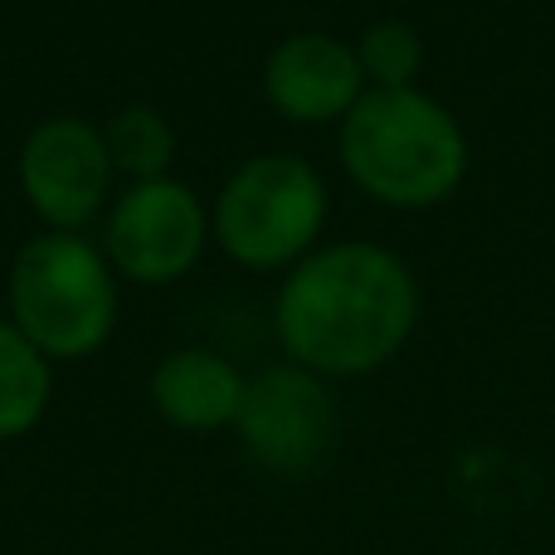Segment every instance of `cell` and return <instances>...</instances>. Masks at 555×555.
Wrapping results in <instances>:
<instances>
[{"mask_svg": "<svg viewBox=\"0 0 555 555\" xmlns=\"http://www.w3.org/2000/svg\"><path fill=\"white\" fill-rule=\"evenodd\" d=\"M420 287L380 244H336L297 263L278 293V336L312 375H365L414 332Z\"/></svg>", "mask_w": 555, "mask_h": 555, "instance_id": "cell-1", "label": "cell"}, {"mask_svg": "<svg viewBox=\"0 0 555 555\" xmlns=\"http://www.w3.org/2000/svg\"><path fill=\"white\" fill-rule=\"evenodd\" d=\"M341 166L365 195L395 210H424L459 191L468 142L449 107L420 88H371L346 113Z\"/></svg>", "mask_w": 555, "mask_h": 555, "instance_id": "cell-2", "label": "cell"}, {"mask_svg": "<svg viewBox=\"0 0 555 555\" xmlns=\"http://www.w3.org/2000/svg\"><path fill=\"white\" fill-rule=\"evenodd\" d=\"M10 307L39 356H88L117 322L113 273L78 234H39L20 249Z\"/></svg>", "mask_w": 555, "mask_h": 555, "instance_id": "cell-3", "label": "cell"}, {"mask_svg": "<svg viewBox=\"0 0 555 555\" xmlns=\"http://www.w3.org/2000/svg\"><path fill=\"white\" fill-rule=\"evenodd\" d=\"M326 220V185L297 156H259L220 195L215 234L244 269H283L307 254Z\"/></svg>", "mask_w": 555, "mask_h": 555, "instance_id": "cell-4", "label": "cell"}, {"mask_svg": "<svg viewBox=\"0 0 555 555\" xmlns=\"http://www.w3.org/2000/svg\"><path fill=\"white\" fill-rule=\"evenodd\" d=\"M234 429L259 468L278 478H307L336 443V400L312 371L283 365L249 380Z\"/></svg>", "mask_w": 555, "mask_h": 555, "instance_id": "cell-5", "label": "cell"}, {"mask_svg": "<svg viewBox=\"0 0 555 555\" xmlns=\"http://www.w3.org/2000/svg\"><path fill=\"white\" fill-rule=\"evenodd\" d=\"M205 215L176 181H142L117 201L107 224V254L137 283H171L201 259Z\"/></svg>", "mask_w": 555, "mask_h": 555, "instance_id": "cell-6", "label": "cell"}, {"mask_svg": "<svg viewBox=\"0 0 555 555\" xmlns=\"http://www.w3.org/2000/svg\"><path fill=\"white\" fill-rule=\"evenodd\" d=\"M107 176H113L107 142L88 122H74V117L44 122L25 142V156H20V181H25L29 205L49 224H59V234L93 220L107 195Z\"/></svg>", "mask_w": 555, "mask_h": 555, "instance_id": "cell-7", "label": "cell"}, {"mask_svg": "<svg viewBox=\"0 0 555 555\" xmlns=\"http://www.w3.org/2000/svg\"><path fill=\"white\" fill-rule=\"evenodd\" d=\"M361 59L332 35H293L269 54L263 88L293 122H332L361 103Z\"/></svg>", "mask_w": 555, "mask_h": 555, "instance_id": "cell-8", "label": "cell"}, {"mask_svg": "<svg viewBox=\"0 0 555 555\" xmlns=\"http://www.w3.org/2000/svg\"><path fill=\"white\" fill-rule=\"evenodd\" d=\"M244 375L234 371L224 356L210 351H176L162 361V371L152 375V400L176 429H224L240 420L244 404Z\"/></svg>", "mask_w": 555, "mask_h": 555, "instance_id": "cell-9", "label": "cell"}, {"mask_svg": "<svg viewBox=\"0 0 555 555\" xmlns=\"http://www.w3.org/2000/svg\"><path fill=\"white\" fill-rule=\"evenodd\" d=\"M49 404V365L20 326L0 322V439L35 429Z\"/></svg>", "mask_w": 555, "mask_h": 555, "instance_id": "cell-10", "label": "cell"}, {"mask_svg": "<svg viewBox=\"0 0 555 555\" xmlns=\"http://www.w3.org/2000/svg\"><path fill=\"white\" fill-rule=\"evenodd\" d=\"M103 142H107L113 166L132 171L137 181H162V171L176 156L171 127H166V117L152 113V107H127V113H117Z\"/></svg>", "mask_w": 555, "mask_h": 555, "instance_id": "cell-11", "label": "cell"}, {"mask_svg": "<svg viewBox=\"0 0 555 555\" xmlns=\"http://www.w3.org/2000/svg\"><path fill=\"white\" fill-rule=\"evenodd\" d=\"M356 59H361V74L375 88H414V74L424 64V44L404 20H380V25L365 29Z\"/></svg>", "mask_w": 555, "mask_h": 555, "instance_id": "cell-12", "label": "cell"}]
</instances>
